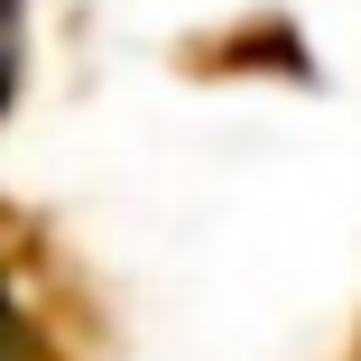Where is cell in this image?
Returning a JSON list of instances; mask_svg holds the SVG:
<instances>
[{
    "label": "cell",
    "mask_w": 361,
    "mask_h": 361,
    "mask_svg": "<svg viewBox=\"0 0 361 361\" xmlns=\"http://www.w3.org/2000/svg\"><path fill=\"white\" fill-rule=\"evenodd\" d=\"M0 28H10V0H0ZM0 102H10V47H0Z\"/></svg>",
    "instance_id": "2"
},
{
    "label": "cell",
    "mask_w": 361,
    "mask_h": 361,
    "mask_svg": "<svg viewBox=\"0 0 361 361\" xmlns=\"http://www.w3.org/2000/svg\"><path fill=\"white\" fill-rule=\"evenodd\" d=\"M0 361H19V324H10V306H0Z\"/></svg>",
    "instance_id": "1"
}]
</instances>
